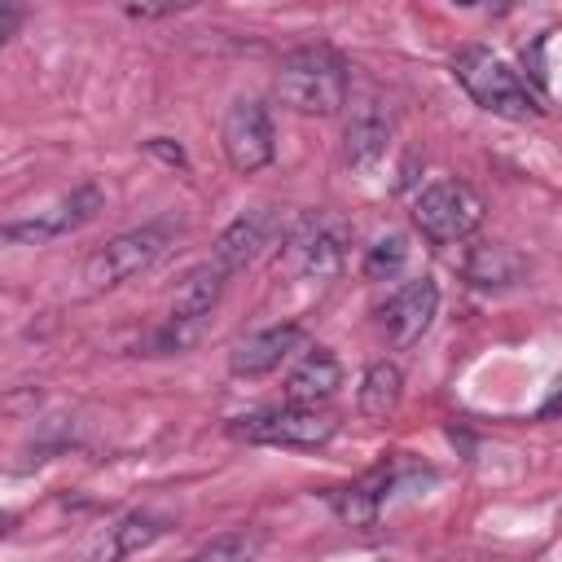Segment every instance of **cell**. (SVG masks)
<instances>
[{"instance_id": "1", "label": "cell", "mask_w": 562, "mask_h": 562, "mask_svg": "<svg viewBox=\"0 0 562 562\" xmlns=\"http://www.w3.org/2000/svg\"><path fill=\"white\" fill-rule=\"evenodd\" d=\"M272 92L294 114H321L325 119V114H338L347 105L351 66L329 44H303V48H290L281 57L277 79H272Z\"/></svg>"}, {"instance_id": "2", "label": "cell", "mask_w": 562, "mask_h": 562, "mask_svg": "<svg viewBox=\"0 0 562 562\" xmlns=\"http://www.w3.org/2000/svg\"><path fill=\"white\" fill-rule=\"evenodd\" d=\"M448 66H452V79L465 88V97L479 110L501 114V119H540L544 114V101L531 92V83L518 70H509L492 48L461 44Z\"/></svg>"}, {"instance_id": "3", "label": "cell", "mask_w": 562, "mask_h": 562, "mask_svg": "<svg viewBox=\"0 0 562 562\" xmlns=\"http://www.w3.org/2000/svg\"><path fill=\"white\" fill-rule=\"evenodd\" d=\"M483 224V198L465 180H435L413 202V228L430 246H457Z\"/></svg>"}, {"instance_id": "4", "label": "cell", "mask_w": 562, "mask_h": 562, "mask_svg": "<svg viewBox=\"0 0 562 562\" xmlns=\"http://www.w3.org/2000/svg\"><path fill=\"white\" fill-rule=\"evenodd\" d=\"M233 439L241 443H268V448H321L338 435V422L325 408H299V404H281V408H263L250 417H233L224 426Z\"/></svg>"}, {"instance_id": "5", "label": "cell", "mask_w": 562, "mask_h": 562, "mask_svg": "<svg viewBox=\"0 0 562 562\" xmlns=\"http://www.w3.org/2000/svg\"><path fill=\"white\" fill-rule=\"evenodd\" d=\"M167 241H171V224H140V228L119 233L114 241H105L101 250H92L83 259L88 290H114V285L132 281L136 272H145L149 263L162 259Z\"/></svg>"}, {"instance_id": "6", "label": "cell", "mask_w": 562, "mask_h": 562, "mask_svg": "<svg viewBox=\"0 0 562 562\" xmlns=\"http://www.w3.org/2000/svg\"><path fill=\"white\" fill-rule=\"evenodd\" d=\"M220 140H224V158L233 171L241 176H255L263 171L272 158H277V136H272V119L268 110L255 101V97H237L224 114V127H220Z\"/></svg>"}, {"instance_id": "7", "label": "cell", "mask_w": 562, "mask_h": 562, "mask_svg": "<svg viewBox=\"0 0 562 562\" xmlns=\"http://www.w3.org/2000/svg\"><path fill=\"white\" fill-rule=\"evenodd\" d=\"M435 312H439V285H435V277H413V281H404V285L386 299V307H382L386 342L400 347V351L413 347V342H422V334L430 329Z\"/></svg>"}, {"instance_id": "8", "label": "cell", "mask_w": 562, "mask_h": 562, "mask_svg": "<svg viewBox=\"0 0 562 562\" xmlns=\"http://www.w3.org/2000/svg\"><path fill=\"white\" fill-rule=\"evenodd\" d=\"M285 263L307 281H334L342 268V241L321 215H299L285 237Z\"/></svg>"}, {"instance_id": "9", "label": "cell", "mask_w": 562, "mask_h": 562, "mask_svg": "<svg viewBox=\"0 0 562 562\" xmlns=\"http://www.w3.org/2000/svg\"><path fill=\"white\" fill-rule=\"evenodd\" d=\"M97 211H101V189H97V184H79V189H70L61 202H53L48 211H35L31 220L0 228V237H4V241H26V246L35 241V246H40V241H48V237H61V233L88 224Z\"/></svg>"}, {"instance_id": "10", "label": "cell", "mask_w": 562, "mask_h": 562, "mask_svg": "<svg viewBox=\"0 0 562 562\" xmlns=\"http://www.w3.org/2000/svg\"><path fill=\"white\" fill-rule=\"evenodd\" d=\"M395 483H400V465L395 461H382L364 479H356L347 487H329L325 501H329V509H334L338 522H347V527H373L378 514H382V505H386V487H395Z\"/></svg>"}, {"instance_id": "11", "label": "cell", "mask_w": 562, "mask_h": 562, "mask_svg": "<svg viewBox=\"0 0 562 562\" xmlns=\"http://www.w3.org/2000/svg\"><path fill=\"white\" fill-rule=\"evenodd\" d=\"M299 342H303V325H294V321H285V325H268V329L246 334V338L233 342V351H228V369H233L237 378L272 373V369H281V360L294 356Z\"/></svg>"}, {"instance_id": "12", "label": "cell", "mask_w": 562, "mask_h": 562, "mask_svg": "<svg viewBox=\"0 0 562 562\" xmlns=\"http://www.w3.org/2000/svg\"><path fill=\"white\" fill-rule=\"evenodd\" d=\"M272 228H277V220H272L268 211H246V215H237V220L215 237V246H211V263H215L224 277L250 268V263L259 259V250L268 246Z\"/></svg>"}, {"instance_id": "13", "label": "cell", "mask_w": 562, "mask_h": 562, "mask_svg": "<svg viewBox=\"0 0 562 562\" xmlns=\"http://www.w3.org/2000/svg\"><path fill=\"white\" fill-rule=\"evenodd\" d=\"M342 386V364L329 347H312L303 351V360L285 373V400L299 408H321L325 400H334Z\"/></svg>"}, {"instance_id": "14", "label": "cell", "mask_w": 562, "mask_h": 562, "mask_svg": "<svg viewBox=\"0 0 562 562\" xmlns=\"http://www.w3.org/2000/svg\"><path fill=\"white\" fill-rule=\"evenodd\" d=\"M457 268H461V277L470 285L496 290V285H514L522 277V255L514 246H505V241H470Z\"/></svg>"}, {"instance_id": "15", "label": "cell", "mask_w": 562, "mask_h": 562, "mask_svg": "<svg viewBox=\"0 0 562 562\" xmlns=\"http://www.w3.org/2000/svg\"><path fill=\"white\" fill-rule=\"evenodd\" d=\"M391 145V114L378 101L356 105L351 123H347V162L351 167H373Z\"/></svg>"}, {"instance_id": "16", "label": "cell", "mask_w": 562, "mask_h": 562, "mask_svg": "<svg viewBox=\"0 0 562 562\" xmlns=\"http://www.w3.org/2000/svg\"><path fill=\"white\" fill-rule=\"evenodd\" d=\"M224 272L206 259V263H198L180 285H176V299H171V321H206L211 316V307L220 303V294H224Z\"/></svg>"}, {"instance_id": "17", "label": "cell", "mask_w": 562, "mask_h": 562, "mask_svg": "<svg viewBox=\"0 0 562 562\" xmlns=\"http://www.w3.org/2000/svg\"><path fill=\"white\" fill-rule=\"evenodd\" d=\"M400 400H404V373H400V364H391V360L369 364L364 378H360V391H356V408H360V417H369V422H386V417L400 408Z\"/></svg>"}, {"instance_id": "18", "label": "cell", "mask_w": 562, "mask_h": 562, "mask_svg": "<svg viewBox=\"0 0 562 562\" xmlns=\"http://www.w3.org/2000/svg\"><path fill=\"white\" fill-rule=\"evenodd\" d=\"M158 536H167V518L154 514V509H136L127 518H119L105 536V544L97 549V562H119V558H132L140 549H149Z\"/></svg>"}, {"instance_id": "19", "label": "cell", "mask_w": 562, "mask_h": 562, "mask_svg": "<svg viewBox=\"0 0 562 562\" xmlns=\"http://www.w3.org/2000/svg\"><path fill=\"white\" fill-rule=\"evenodd\" d=\"M404 259H408V237H404V233H386V237H378V241L364 250L360 272H364L369 281H391V277L404 268Z\"/></svg>"}, {"instance_id": "20", "label": "cell", "mask_w": 562, "mask_h": 562, "mask_svg": "<svg viewBox=\"0 0 562 562\" xmlns=\"http://www.w3.org/2000/svg\"><path fill=\"white\" fill-rule=\"evenodd\" d=\"M259 536H246V531H237V536H220V540H211V544H202V549H193L184 562H250L255 553H259Z\"/></svg>"}, {"instance_id": "21", "label": "cell", "mask_w": 562, "mask_h": 562, "mask_svg": "<svg viewBox=\"0 0 562 562\" xmlns=\"http://www.w3.org/2000/svg\"><path fill=\"white\" fill-rule=\"evenodd\" d=\"M549 44H553V31H544V35L522 53V61H527V70H531V79H536V88H540V92H536L540 101L549 97Z\"/></svg>"}, {"instance_id": "22", "label": "cell", "mask_w": 562, "mask_h": 562, "mask_svg": "<svg viewBox=\"0 0 562 562\" xmlns=\"http://www.w3.org/2000/svg\"><path fill=\"white\" fill-rule=\"evenodd\" d=\"M127 18H171V13H180L176 4H127L123 9Z\"/></svg>"}, {"instance_id": "23", "label": "cell", "mask_w": 562, "mask_h": 562, "mask_svg": "<svg viewBox=\"0 0 562 562\" xmlns=\"http://www.w3.org/2000/svg\"><path fill=\"white\" fill-rule=\"evenodd\" d=\"M145 149H149V154H158V158H167L171 167H184V154H180V145H167L162 136H154V140H149Z\"/></svg>"}, {"instance_id": "24", "label": "cell", "mask_w": 562, "mask_h": 562, "mask_svg": "<svg viewBox=\"0 0 562 562\" xmlns=\"http://www.w3.org/2000/svg\"><path fill=\"white\" fill-rule=\"evenodd\" d=\"M22 18H26V9H18V4H0V40H9V35L18 31Z\"/></svg>"}, {"instance_id": "25", "label": "cell", "mask_w": 562, "mask_h": 562, "mask_svg": "<svg viewBox=\"0 0 562 562\" xmlns=\"http://www.w3.org/2000/svg\"><path fill=\"white\" fill-rule=\"evenodd\" d=\"M0 241H4V237H0Z\"/></svg>"}]
</instances>
